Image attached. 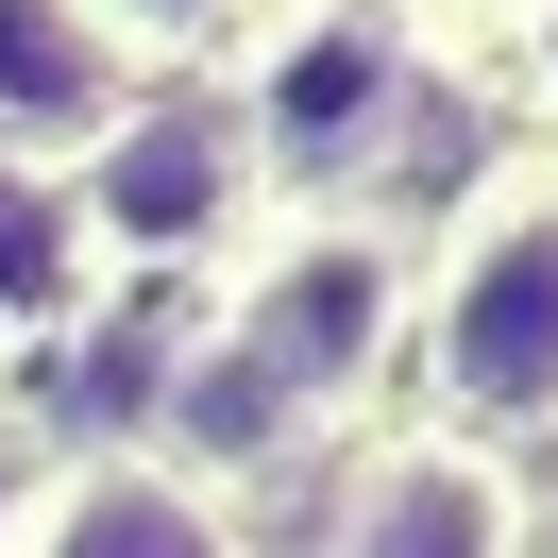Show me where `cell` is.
Returning <instances> with one entry per match:
<instances>
[{"label": "cell", "instance_id": "cell-1", "mask_svg": "<svg viewBox=\"0 0 558 558\" xmlns=\"http://www.w3.org/2000/svg\"><path fill=\"white\" fill-rule=\"evenodd\" d=\"M423 373L474 440L558 423V170H508L457 204L440 288H423Z\"/></svg>", "mask_w": 558, "mask_h": 558}, {"label": "cell", "instance_id": "cell-5", "mask_svg": "<svg viewBox=\"0 0 558 558\" xmlns=\"http://www.w3.org/2000/svg\"><path fill=\"white\" fill-rule=\"evenodd\" d=\"M322 558H524V490L490 474V440H389L339 490Z\"/></svg>", "mask_w": 558, "mask_h": 558}, {"label": "cell", "instance_id": "cell-7", "mask_svg": "<svg viewBox=\"0 0 558 558\" xmlns=\"http://www.w3.org/2000/svg\"><path fill=\"white\" fill-rule=\"evenodd\" d=\"M119 102H136V69L85 0H0V153H85Z\"/></svg>", "mask_w": 558, "mask_h": 558}, {"label": "cell", "instance_id": "cell-2", "mask_svg": "<svg viewBox=\"0 0 558 558\" xmlns=\"http://www.w3.org/2000/svg\"><path fill=\"white\" fill-rule=\"evenodd\" d=\"M254 119H238V85H136V102L85 136V170H69V220L102 254H136V271H170V254H204V238H238V204H254Z\"/></svg>", "mask_w": 558, "mask_h": 558}, {"label": "cell", "instance_id": "cell-4", "mask_svg": "<svg viewBox=\"0 0 558 558\" xmlns=\"http://www.w3.org/2000/svg\"><path fill=\"white\" fill-rule=\"evenodd\" d=\"M238 119H254V170H355V153L407 119V35H389L373 0H322V17H288V35L254 51Z\"/></svg>", "mask_w": 558, "mask_h": 558}, {"label": "cell", "instance_id": "cell-8", "mask_svg": "<svg viewBox=\"0 0 558 558\" xmlns=\"http://www.w3.org/2000/svg\"><path fill=\"white\" fill-rule=\"evenodd\" d=\"M119 35V69H153V51H204V35H238V0H85Z\"/></svg>", "mask_w": 558, "mask_h": 558}, {"label": "cell", "instance_id": "cell-3", "mask_svg": "<svg viewBox=\"0 0 558 558\" xmlns=\"http://www.w3.org/2000/svg\"><path fill=\"white\" fill-rule=\"evenodd\" d=\"M389 339H407V254L355 238V220H305V238L254 271V305H238V355L288 389V423L355 407V389L389 373Z\"/></svg>", "mask_w": 558, "mask_h": 558}, {"label": "cell", "instance_id": "cell-9", "mask_svg": "<svg viewBox=\"0 0 558 558\" xmlns=\"http://www.w3.org/2000/svg\"><path fill=\"white\" fill-rule=\"evenodd\" d=\"M51 238V204H35V170H17V153H0V271H17V254Z\"/></svg>", "mask_w": 558, "mask_h": 558}, {"label": "cell", "instance_id": "cell-10", "mask_svg": "<svg viewBox=\"0 0 558 558\" xmlns=\"http://www.w3.org/2000/svg\"><path fill=\"white\" fill-rule=\"evenodd\" d=\"M524 85L558 102V0H524Z\"/></svg>", "mask_w": 558, "mask_h": 558}, {"label": "cell", "instance_id": "cell-6", "mask_svg": "<svg viewBox=\"0 0 558 558\" xmlns=\"http://www.w3.org/2000/svg\"><path fill=\"white\" fill-rule=\"evenodd\" d=\"M17 558H238V524L153 457H85V474H51L17 508Z\"/></svg>", "mask_w": 558, "mask_h": 558}]
</instances>
